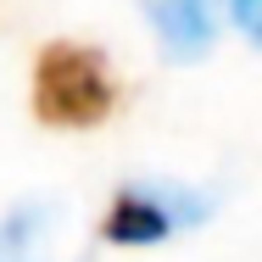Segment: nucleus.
I'll return each mask as SVG.
<instances>
[{"instance_id": "obj_1", "label": "nucleus", "mask_w": 262, "mask_h": 262, "mask_svg": "<svg viewBox=\"0 0 262 262\" xmlns=\"http://www.w3.org/2000/svg\"><path fill=\"white\" fill-rule=\"evenodd\" d=\"M34 117L45 128H101L117 112V78L95 45L51 39L34 56Z\"/></svg>"}, {"instance_id": "obj_2", "label": "nucleus", "mask_w": 262, "mask_h": 262, "mask_svg": "<svg viewBox=\"0 0 262 262\" xmlns=\"http://www.w3.org/2000/svg\"><path fill=\"white\" fill-rule=\"evenodd\" d=\"M212 212V195L184 184H123L101 217L106 246H162L173 229H195Z\"/></svg>"}, {"instance_id": "obj_3", "label": "nucleus", "mask_w": 262, "mask_h": 262, "mask_svg": "<svg viewBox=\"0 0 262 262\" xmlns=\"http://www.w3.org/2000/svg\"><path fill=\"white\" fill-rule=\"evenodd\" d=\"M223 0H145V23L167 61H201L217 39Z\"/></svg>"}, {"instance_id": "obj_4", "label": "nucleus", "mask_w": 262, "mask_h": 262, "mask_svg": "<svg viewBox=\"0 0 262 262\" xmlns=\"http://www.w3.org/2000/svg\"><path fill=\"white\" fill-rule=\"evenodd\" d=\"M45 229H51V207H39V201L6 212V223H0V262H45Z\"/></svg>"}, {"instance_id": "obj_5", "label": "nucleus", "mask_w": 262, "mask_h": 262, "mask_svg": "<svg viewBox=\"0 0 262 262\" xmlns=\"http://www.w3.org/2000/svg\"><path fill=\"white\" fill-rule=\"evenodd\" d=\"M223 6H229L234 28H240V34H246V39L262 51V0H223Z\"/></svg>"}]
</instances>
